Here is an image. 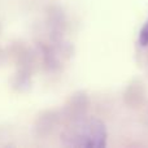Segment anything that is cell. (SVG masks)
Returning a JSON list of instances; mask_svg holds the SVG:
<instances>
[{"instance_id": "7a4b0ae2", "label": "cell", "mask_w": 148, "mask_h": 148, "mask_svg": "<svg viewBox=\"0 0 148 148\" xmlns=\"http://www.w3.org/2000/svg\"><path fill=\"white\" fill-rule=\"evenodd\" d=\"M139 44L143 47L148 46V20L144 23L143 27H142L140 33H139Z\"/></svg>"}, {"instance_id": "6da1fadb", "label": "cell", "mask_w": 148, "mask_h": 148, "mask_svg": "<svg viewBox=\"0 0 148 148\" xmlns=\"http://www.w3.org/2000/svg\"><path fill=\"white\" fill-rule=\"evenodd\" d=\"M64 143L70 147H104L107 130L101 121L88 120L74 121L62 135Z\"/></svg>"}]
</instances>
